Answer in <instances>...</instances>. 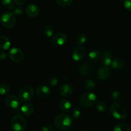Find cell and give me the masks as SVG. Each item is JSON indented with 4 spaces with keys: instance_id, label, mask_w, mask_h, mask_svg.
Returning <instances> with one entry per match:
<instances>
[{
    "instance_id": "obj_1",
    "label": "cell",
    "mask_w": 131,
    "mask_h": 131,
    "mask_svg": "<svg viewBox=\"0 0 131 131\" xmlns=\"http://www.w3.org/2000/svg\"><path fill=\"white\" fill-rule=\"evenodd\" d=\"M55 127L59 130H67L72 125V119L70 116L66 113L60 114L55 118L54 120Z\"/></svg>"
},
{
    "instance_id": "obj_2",
    "label": "cell",
    "mask_w": 131,
    "mask_h": 131,
    "mask_svg": "<svg viewBox=\"0 0 131 131\" xmlns=\"http://www.w3.org/2000/svg\"><path fill=\"white\" fill-rule=\"evenodd\" d=\"M110 111L114 118L119 120L125 119L127 114L125 108L117 102L111 104L110 107Z\"/></svg>"
},
{
    "instance_id": "obj_3",
    "label": "cell",
    "mask_w": 131,
    "mask_h": 131,
    "mask_svg": "<svg viewBox=\"0 0 131 131\" xmlns=\"http://www.w3.org/2000/svg\"><path fill=\"white\" fill-rule=\"evenodd\" d=\"M1 24L5 28H13L16 24L15 15L12 12H5L1 15Z\"/></svg>"
},
{
    "instance_id": "obj_4",
    "label": "cell",
    "mask_w": 131,
    "mask_h": 131,
    "mask_svg": "<svg viewBox=\"0 0 131 131\" xmlns=\"http://www.w3.org/2000/svg\"><path fill=\"white\" fill-rule=\"evenodd\" d=\"M10 126L14 131H24L26 128V121L22 116H14L10 122Z\"/></svg>"
},
{
    "instance_id": "obj_5",
    "label": "cell",
    "mask_w": 131,
    "mask_h": 131,
    "mask_svg": "<svg viewBox=\"0 0 131 131\" xmlns=\"http://www.w3.org/2000/svg\"><path fill=\"white\" fill-rule=\"evenodd\" d=\"M97 97L96 95L92 92H85L82 95L80 99V104L83 107H90L97 103Z\"/></svg>"
},
{
    "instance_id": "obj_6",
    "label": "cell",
    "mask_w": 131,
    "mask_h": 131,
    "mask_svg": "<svg viewBox=\"0 0 131 131\" xmlns=\"http://www.w3.org/2000/svg\"><path fill=\"white\" fill-rule=\"evenodd\" d=\"M35 95V90L31 86H24L19 91V99L23 102H28L33 98Z\"/></svg>"
},
{
    "instance_id": "obj_7",
    "label": "cell",
    "mask_w": 131,
    "mask_h": 131,
    "mask_svg": "<svg viewBox=\"0 0 131 131\" xmlns=\"http://www.w3.org/2000/svg\"><path fill=\"white\" fill-rule=\"evenodd\" d=\"M9 58L14 62H20L23 60L24 55L23 51L18 48H13L8 53Z\"/></svg>"
},
{
    "instance_id": "obj_8",
    "label": "cell",
    "mask_w": 131,
    "mask_h": 131,
    "mask_svg": "<svg viewBox=\"0 0 131 131\" xmlns=\"http://www.w3.org/2000/svg\"><path fill=\"white\" fill-rule=\"evenodd\" d=\"M5 103L8 107L14 110H17L20 107V100L16 96L13 95H8L5 99Z\"/></svg>"
},
{
    "instance_id": "obj_9",
    "label": "cell",
    "mask_w": 131,
    "mask_h": 131,
    "mask_svg": "<svg viewBox=\"0 0 131 131\" xmlns=\"http://www.w3.org/2000/svg\"><path fill=\"white\" fill-rule=\"evenodd\" d=\"M86 53V51L84 47L81 46H78L73 51L72 57L73 60H74L75 61H80L84 59Z\"/></svg>"
},
{
    "instance_id": "obj_10",
    "label": "cell",
    "mask_w": 131,
    "mask_h": 131,
    "mask_svg": "<svg viewBox=\"0 0 131 131\" xmlns=\"http://www.w3.org/2000/svg\"><path fill=\"white\" fill-rule=\"evenodd\" d=\"M67 41V37L63 33H58L54 35L52 39V42L56 46H63Z\"/></svg>"
},
{
    "instance_id": "obj_11",
    "label": "cell",
    "mask_w": 131,
    "mask_h": 131,
    "mask_svg": "<svg viewBox=\"0 0 131 131\" xmlns=\"http://www.w3.org/2000/svg\"><path fill=\"white\" fill-rule=\"evenodd\" d=\"M111 74V71H110L109 67L102 66L98 69L97 71V77L99 79L101 80H105L110 77Z\"/></svg>"
},
{
    "instance_id": "obj_12",
    "label": "cell",
    "mask_w": 131,
    "mask_h": 131,
    "mask_svg": "<svg viewBox=\"0 0 131 131\" xmlns=\"http://www.w3.org/2000/svg\"><path fill=\"white\" fill-rule=\"evenodd\" d=\"M74 87L71 83H65L60 89V94L63 97H69L72 94Z\"/></svg>"
},
{
    "instance_id": "obj_13",
    "label": "cell",
    "mask_w": 131,
    "mask_h": 131,
    "mask_svg": "<svg viewBox=\"0 0 131 131\" xmlns=\"http://www.w3.org/2000/svg\"><path fill=\"white\" fill-rule=\"evenodd\" d=\"M51 93V89L45 85L39 86L36 89V94L39 98H46Z\"/></svg>"
},
{
    "instance_id": "obj_14",
    "label": "cell",
    "mask_w": 131,
    "mask_h": 131,
    "mask_svg": "<svg viewBox=\"0 0 131 131\" xmlns=\"http://www.w3.org/2000/svg\"><path fill=\"white\" fill-rule=\"evenodd\" d=\"M92 70H93V68H92V66L86 63L81 64L78 68V71L79 72V74L84 77L92 73Z\"/></svg>"
},
{
    "instance_id": "obj_15",
    "label": "cell",
    "mask_w": 131,
    "mask_h": 131,
    "mask_svg": "<svg viewBox=\"0 0 131 131\" xmlns=\"http://www.w3.org/2000/svg\"><path fill=\"white\" fill-rule=\"evenodd\" d=\"M26 12L28 16L31 17H35L39 14V8L36 5L31 3L26 6Z\"/></svg>"
},
{
    "instance_id": "obj_16",
    "label": "cell",
    "mask_w": 131,
    "mask_h": 131,
    "mask_svg": "<svg viewBox=\"0 0 131 131\" xmlns=\"http://www.w3.org/2000/svg\"><path fill=\"white\" fill-rule=\"evenodd\" d=\"M34 107L31 104L29 103H26V104H23L20 107V111L23 113L24 115L29 116L33 114L34 113Z\"/></svg>"
},
{
    "instance_id": "obj_17",
    "label": "cell",
    "mask_w": 131,
    "mask_h": 131,
    "mask_svg": "<svg viewBox=\"0 0 131 131\" xmlns=\"http://www.w3.org/2000/svg\"><path fill=\"white\" fill-rule=\"evenodd\" d=\"M112 54L110 51H105L102 54V63L104 66L109 67L111 65L112 63Z\"/></svg>"
},
{
    "instance_id": "obj_18",
    "label": "cell",
    "mask_w": 131,
    "mask_h": 131,
    "mask_svg": "<svg viewBox=\"0 0 131 131\" xmlns=\"http://www.w3.org/2000/svg\"><path fill=\"white\" fill-rule=\"evenodd\" d=\"M60 107L62 111L69 113L72 109V104L67 99H63L60 102Z\"/></svg>"
},
{
    "instance_id": "obj_19",
    "label": "cell",
    "mask_w": 131,
    "mask_h": 131,
    "mask_svg": "<svg viewBox=\"0 0 131 131\" xmlns=\"http://www.w3.org/2000/svg\"><path fill=\"white\" fill-rule=\"evenodd\" d=\"M11 45L10 39L5 35H1L0 37V48L2 50H8Z\"/></svg>"
},
{
    "instance_id": "obj_20",
    "label": "cell",
    "mask_w": 131,
    "mask_h": 131,
    "mask_svg": "<svg viewBox=\"0 0 131 131\" xmlns=\"http://www.w3.org/2000/svg\"><path fill=\"white\" fill-rule=\"evenodd\" d=\"M101 57V53L98 50H93L91 51L88 55V59L90 62H95L98 61Z\"/></svg>"
},
{
    "instance_id": "obj_21",
    "label": "cell",
    "mask_w": 131,
    "mask_h": 131,
    "mask_svg": "<svg viewBox=\"0 0 131 131\" xmlns=\"http://www.w3.org/2000/svg\"><path fill=\"white\" fill-rule=\"evenodd\" d=\"M124 64H125V62L122 59H116L113 60L111 66L114 69H119L123 68L124 66Z\"/></svg>"
},
{
    "instance_id": "obj_22",
    "label": "cell",
    "mask_w": 131,
    "mask_h": 131,
    "mask_svg": "<svg viewBox=\"0 0 131 131\" xmlns=\"http://www.w3.org/2000/svg\"><path fill=\"white\" fill-rule=\"evenodd\" d=\"M84 88L87 90V91H92L94 89L95 87V83L94 80L92 79H88L84 82Z\"/></svg>"
},
{
    "instance_id": "obj_23",
    "label": "cell",
    "mask_w": 131,
    "mask_h": 131,
    "mask_svg": "<svg viewBox=\"0 0 131 131\" xmlns=\"http://www.w3.org/2000/svg\"><path fill=\"white\" fill-rule=\"evenodd\" d=\"M113 131H130V127L125 123H119L115 126Z\"/></svg>"
},
{
    "instance_id": "obj_24",
    "label": "cell",
    "mask_w": 131,
    "mask_h": 131,
    "mask_svg": "<svg viewBox=\"0 0 131 131\" xmlns=\"http://www.w3.org/2000/svg\"><path fill=\"white\" fill-rule=\"evenodd\" d=\"M107 105L104 101H100L97 102L96 104V109L99 113H105L107 110Z\"/></svg>"
},
{
    "instance_id": "obj_25",
    "label": "cell",
    "mask_w": 131,
    "mask_h": 131,
    "mask_svg": "<svg viewBox=\"0 0 131 131\" xmlns=\"http://www.w3.org/2000/svg\"><path fill=\"white\" fill-rule=\"evenodd\" d=\"M44 34L48 37H51L54 33V29L51 25H47L44 28Z\"/></svg>"
},
{
    "instance_id": "obj_26",
    "label": "cell",
    "mask_w": 131,
    "mask_h": 131,
    "mask_svg": "<svg viewBox=\"0 0 131 131\" xmlns=\"http://www.w3.org/2000/svg\"><path fill=\"white\" fill-rule=\"evenodd\" d=\"M10 88L7 84L1 83L0 85V93L2 95H6L10 92Z\"/></svg>"
},
{
    "instance_id": "obj_27",
    "label": "cell",
    "mask_w": 131,
    "mask_h": 131,
    "mask_svg": "<svg viewBox=\"0 0 131 131\" xmlns=\"http://www.w3.org/2000/svg\"><path fill=\"white\" fill-rule=\"evenodd\" d=\"M2 4L4 6L10 10L15 8L14 1L13 0H2Z\"/></svg>"
},
{
    "instance_id": "obj_28",
    "label": "cell",
    "mask_w": 131,
    "mask_h": 131,
    "mask_svg": "<svg viewBox=\"0 0 131 131\" xmlns=\"http://www.w3.org/2000/svg\"><path fill=\"white\" fill-rule=\"evenodd\" d=\"M81 114V110L79 107H75L72 112V116L73 119L75 120H77L80 118Z\"/></svg>"
},
{
    "instance_id": "obj_29",
    "label": "cell",
    "mask_w": 131,
    "mask_h": 131,
    "mask_svg": "<svg viewBox=\"0 0 131 131\" xmlns=\"http://www.w3.org/2000/svg\"><path fill=\"white\" fill-rule=\"evenodd\" d=\"M77 43L79 45H83L86 42V37L84 34H79L77 36Z\"/></svg>"
},
{
    "instance_id": "obj_30",
    "label": "cell",
    "mask_w": 131,
    "mask_h": 131,
    "mask_svg": "<svg viewBox=\"0 0 131 131\" xmlns=\"http://www.w3.org/2000/svg\"><path fill=\"white\" fill-rule=\"evenodd\" d=\"M122 95L121 93L120 92V91H117V90H115L113 92L111 93V98L115 101V102H117L119 100L121 99Z\"/></svg>"
},
{
    "instance_id": "obj_31",
    "label": "cell",
    "mask_w": 131,
    "mask_h": 131,
    "mask_svg": "<svg viewBox=\"0 0 131 131\" xmlns=\"http://www.w3.org/2000/svg\"><path fill=\"white\" fill-rule=\"evenodd\" d=\"M56 3L60 6H67L72 4L73 0H55Z\"/></svg>"
},
{
    "instance_id": "obj_32",
    "label": "cell",
    "mask_w": 131,
    "mask_h": 131,
    "mask_svg": "<svg viewBox=\"0 0 131 131\" xmlns=\"http://www.w3.org/2000/svg\"><path fill=\"white\" fill-rule=\"evenodd\" d=\"M14 13L16 16H21L24 14V8L22 6H17L15 8H14Z\"/></svg>"
},
{
    "instance_id": "obj_33",
    "label": "cell",
    "mask_w": 131,
    "mask_h": 131,
    "mask_svg": "<svg viewBox=\"0 0 131 131\" xmlns=\"http://www.w3.org/2000/svg\"><path fill=\"white\" fill-rule=\"evenodd\" d=\"M58 83V79L57 77H54V76H52L50 78L49 81V86L51 87H54Z\"/></svg>"
},
{
    "instance_id": "obj_34",
    "label": "cell",
    "mask_w": 131,
    "mask_h": 131,
    "mask_svg": "<svg viewBox=\"0 0 131 131\" xmlns=\"http://www.w3.org/2000/svg\"><path fill=\"white\" fill-rule=\"evenodd\" d=\"M40 131H54V128L50 125H44L41 127Z\"/></svg>"
},
{
    "instance_id": "obj_35",
    "label": "cell",
    "mask_w": 131,
    "mask_h": 131,
    "mask_svg": "<svg viewBox=\"0 0 131 131\" xmlns=\"http://www.w3.org/2000/svg\"><path fill=\"white\" fill-rule=\"evenodd\" d=\"M124 6L128 10L131 11V0H125L124 2Z\"/></svg>"
},
{
    "instance_id": "obj_36",
    "label": "cell",
    "mask_w": 131,
    "mask_h": 131,
    "mask_svg": "<svg viewBox=\"0 0 131 131\" xmlns=\"http://www.w3.org/2000/svg\"><path fill=\"white\" fill-rule=\"evenodd\" d=\"M6 57H7V56H6V53L4 52L3 51H1V52H0V58H1V60H5V59H6Z\"/></svg>"
},
{
    "instance_id": "obj_37",
    "label": "cell",
    "mask_w": 131,
    "mask_h": 131,
    "mask_svg": "<svg viewBox=\"0 0 131 131\" xmlns=\"http://www.w3.org/2000/svg\"><path fill=\"white\" fill-rule=\"evenodd\" d=\"M26 0H14V3L17 5H21L24 3Z\"/></svg>"
},
{
    "instance_id": "obj_38",
    "label": "cell",
    "mask_w": 131,
    "mask_h": 131,
    "mask_svg": "<svg viewBox=\"0 0 131 131\" xmlns=\"http://www.w3.org/2000/svg\"><path fill=\"white\" fill-rule=\"evenodd\" d=\"M80 131H87V130H80Z\"/></svg>"
},
{
    "instance_id": "obj_39",
    "label": "cell",
    "mask_w": 131,
    "mask_h": 131,
    "mask_svg": "<svg viewBox=\"0 0 131 131\" xmlns=\"http://www.w3.org/2000/svg\"><path fill=\"white\" fill-rule=\"evenodd\" d=\"M122 1H124V0H122Z\"/></svg>"
}]
</instances>
